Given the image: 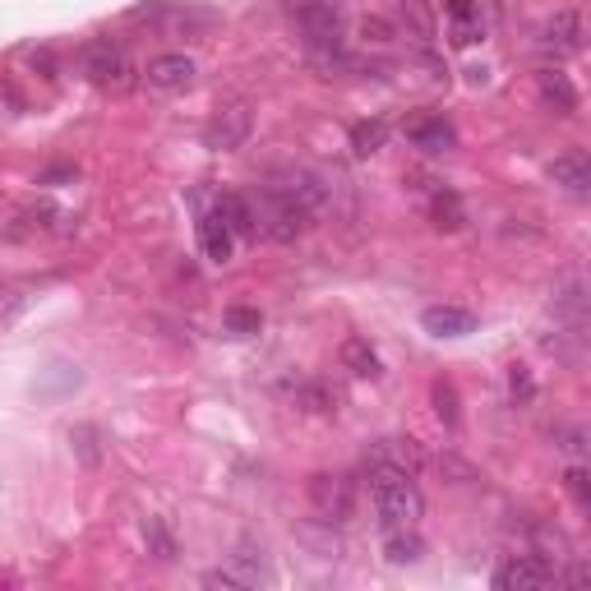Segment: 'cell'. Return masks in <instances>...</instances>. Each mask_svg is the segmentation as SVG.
Wrapping results in <instances>:
<instances>
[{
    "mask_svg": "<svg viewBox=\"0 0 591 591\" xmlns=\"http://www.w3.org/2000/svg\"><path fill=\"white\" fill-rule=\"evenodd\" d=\"M370 504L379 513V527L384 531L416 527L425 513V495H421L416 471L398 467V462H370Z\"/></svg>",
    "mask_w": 591,
    "mask_h": 591,
    "instance_id": "1",
    "label": "cell"
},
{
    "mask_svg": "<svg viewBox=\"0 0 591 591\" xmlns=\"http://www.w3.org/2000/svg\"><path fill=\"white\" fill-rule=\"evenodd\" d=\"M125 19H130V24H157L167 37H181V42H194V37H204L208 28H218V10L185 5V0H148V5H134Z\"/></svg>",
    "mask_w": 591,
    "mask_h": 591,
    "instance_id": "2",
    "label": "cell"
},
{
    "mask_svg": "<svg viewBox=\"0 0 591 591\" xmlns=\"http://www.w3.org/2000/svg\"><path fill=\"white\" fill-rule=\"evenodd\" d=\"M296 24H301L305 51L319 65H342V10L333 0H301L296 5Z\"/></svg>",
    "mask_w": 591,
    "mask_h": 591,
    "instance_id": "3",
    "label": "cell"
},
{
    "mask_svg": "<svg viewBox=\"0 0 591 591\" xmlns=\"http://www.w3.org/2000/svg\"><path fill=\"white\" fill-rule=\"evenodd\" d=\"M79 70H84V79L93 88H107V93H121L125 84H130V56H125L111 37H97V42H84L79 47Z\"/></svg>",
    "mask_w": 591,
    "mask_h": 591,
    "instance_id": "4",
    "label": "cell"
},
{
    "mask_svg": "<svg viewBox=\"0 0 591 591\" xmlns=\"http://www.w3.org/2000/svg\"><path fill=\"white\" fill-rule=\"evenodd\" d=\"M254 218L264 222V231H268V236H273L278 245H291L305 227H310L314 213H310V208L296 204V199H291L287 190H278V185L268 181V185H264V194H259V213H254Z\"/></svg>",
    "mask_w": 591,
    "mask_h": 591,
    "instance_id": "5",
    "label": "cell"
},
{
    "mask_svg": "<svg viewBox=\"0 0 591 591\" xmlns=\"http://www.w3.org/2000/svg\"><path fill=\"white\" fill-rule=\"evenodd\" d=\"M268 582H273L268 559L254 545H241L236 555H227V568L204 573V587H222V591H254V587H268Z\"/></svg>",
    "mask_w": 591,
    "mask_h": 591,
    "instance_id": "6",
    "label": "cell"
},
{
    "mask_svg": "<svg viewBox=\"0 0 591 591\" xmlns=\"http://www.w3.org/2000/svg\"><path fill=\"white\" fill-rule=\"evenodd\" d=\"M495 582L499 591H536V587H550L555 582V564L545 555H513L495 568Z\"/></svg>",
    "mask_w": 591,
    "mask_h": 591,
    "instance_id": "7",
    "label": "cell"
},
{
    "mask_svg": "<svg viewBox=\"0 0 591 591\" xmlns=\"http://www.w3.org/2000/svg\"><path fill=\"white\" fill-rule=\"evenodd\" d=\"M250 130H254L250 107H245V102H231V107H218V116H213L204 130V139L213 153H236V148L250 139Z\"/></svg>",
    "mask_w": 591,
    "mask_h": 591,
    "instance_id": "8",
    "label": "cell"
},
{
    "mask_svg": "<svg viewBox=\"0 0 591 591\" xmlns=\"http://www.w3.org/2000/svg\"><path fill=\"white\" fill-rule=\"evenodd\" d=\"M194 74H199L194 56H185V51H162V56L148 61L144 79H148V88H157V93H185V88L194 84Z\"/></svg>",
    "mask_w": 591,
    "mask_h": 591,
    "instance_id": "9",
    "label": "cell"
},
{
    "mask_svg": "<svg viewBox=\"0 0 591 591\" xmlns=\"http://www.w3.org/2000/svg\"><path fill=\"white\" fill-rule=\"evenodd\" d=\"M536 93H541L545 111H555L559 121H573V116H578V107H582L578 84H573L564 70H555V65L536 74Z\"/></svg>",
    "mask_w": 591,
    "mask_h": 591,
    "instance_id": "10",
    "label": "cell"
},
{
    "mask_svg": "<svg viewBox=\"0 0 591 591\" xmlns=\"http://www.w3.org/2000/svg\"><path fill=\"white\" fill-rule=\"evenodd\" d=\"M310 499L328 527L351 518V481L347 476H310Z\"/></svg>",
    "mask_w": 591,
    "mask_h": 591,
    "instance_id": "11",
    "label": "cell"
},
{
    "mask_svg": "<svg viewBox=\"0 0 591 591\" xmlns=\"http://www.w3.org/2000/svg\"><path fill=\"white\" fill-rule=\"evenodd\" d=\"M273 185H278V190H287L291 199H296L301 208H310V213H319V208L328 204V181L319 176V171H310V167L278 171V176H273Z\"/></svg>",
    "mask_w": 591,
    "mask_h": 591,
    "instance_id": "12",
    "label": "cell"
},
{
    "mask_svg": "<svg viewBox=\"0 0 591 591\" xmlns=\"http://www.w3.org/2000/svg\"><path fill=\"white\" fill-rule=\"evenodd\" d=\"M550 181H555L564 194H573V199H587V194H591V162H587V153H582V148L559 153L555 162H550Z\"/></svg>",
    "mask_w": 591,
    "mask_h": 591,
    "instance_id": "13",
    "label": "cell"
},
{
    "mask_svg": "<svg viewBox=\"0 0 591 591\" xmlns=\"http://www.w3.org/2000/svg\"><path fill=\"white\" fill-rule=\"evenodd\" d=\"M407 139H411V148H421V153H448V148H458V130H453V121H444V116H416V121L407 125Z\"/></svg>",
    "mask_w": 591,
    "mask_h": 591,
    "instance_id": "14",
    "label": "cell"
},
{
    "mask_svg": "<svg viewBox=\"0 0 591 591\" xmlns=\"http://www.w3.org/2000/svg\"><path fill=\"white\" fill-rule=\"evenodd\" d=\"M421 324L435 338H467V333H476V314L462 310V305H430L421 314Z\"/></svg>",
    "mask_w": 591,
    "mask_h": 591,
    "instance_id": "15",
    "label": "cell"
},
{
    "mask_svg": "<svg viewBox=\"0 0 591 591\" xmlns=\"http://www.w3.org/2000/svg\"><path fill=\"white\" fill-rule=\"evenodd\" d=\"M541 47L545 51H559V56L582 51V19H578V10H559L555 19H545V24H541Z\"/></svg>",
    "mask_w": 591,
    "mask_h": 591,
    "instance_id": "16",
    "label": "cell"
},
{
    "mask_svg": "<svg viewBox=\"0 0 591 591\" xmlns=\"http://www.w3.org/2000/svg\"><path fill=\"white\" fill-rule=\"evenodd\" d=\"M194 231H199V250H204L208 264H231V254H236V236H231V227L218 218V213H204Z\"/></svg>",
    "mask_w": 591,
    "mask_h": 591,
    "instance_id": "17",
    "label": "cell"
},
{
    "mask_svg": "<svg viewBox=\"0 0 591 591\" xmlns=\"http://www.w3.org/2000/svg\"><path fill=\"white\" fill-rule=\"evenodd\" d=\"M444 19L453 28V42L471 47L481 37V0H444Z\"/></svg>",
    "mask_w": 591,
    "mask_h": 591,
    "instance_id": "18",
    "label": "cell"
},
{
    "mask_svg": "<svg viewBox=\"0 0 591 591\" xmlns=\"http://www.w3.org/2000/svg\"><path fill=\"white\" fill-rule=\"evenodd\" d=\"M213 213L231 227V236H254V231H259V218H254V208H250L245 194H218Z\"/></svg>",
    "mask_w": 591,
    "mask_h": 591,
    "instance_id": "19",
    "label": "cell"
},
{
    "mask_svg": "<svg viewBox=\"0 0 591 591\" xmlns=\"http://www.w3.org/2000/svg\"><path fill=\"white\" fill-rule=\"evenodd\" d=\"M338 356H342V365H347L351 374H361V379H379V374H384V361H379V351L370 347V338H347Z\"/></svg>",
    "mask_w": 591,
    "mask_h": 591,
    "instance_id": "20",
    "label": "cell"
},
{
    "mask_svg": "<svg viewBox=\"0 0 591 591\" xmlns=\"http://www.w3.org/2000/svg\"><path fill=\"white\" fill-rule=\"evenodd\" d=\"M430 222H435L439 231H462L467 213H462L458 194H453V190H435V194H430Z\"/></svg>",
    "mask_w": 591,
    "mask_h": 591,
    "instance_id": "21",
    "label": "cell"
},
{
    "mask_svg": "<svg viewBox=\"0 0 591 591\" xmlns=\"http://www.w3.org/2000/svg\"><path fill=\"white\" fill-rule=\"evenodd\" d=\"M259 328H264V314L254 305H227L222 310V333H231V338H254Z\"/></svg>",
    "mask_w": 591,
    "mask_h": 591,
    "instance_id": "22",
    "label": "cell"
},
{
    "mask_svg": "<svg viewBox=\"0 0 591 591\" xmlns=\"http://www.w3.org/2000/svg\"><path fill=\"white\" fill-rule=\"evenodd\" d=\"M384 550L393 564H416L421 559V536H416V527H402V531H384Z\"/></svg>",
    "mask_w": 591,
    "mask_h": 591,
    "instance_id": "23",
    "label": "cell"
},
{
    "mask_svg": "<svg viewBox=\"0 0 591 591\" xmlns=\"http://www.w3.org/2000/svg\"><path fill=\"white\" fill-rule=\"evenodd\" d=\"M430 402H435V416L444 421V430H458V425H462L458 388L448 384V379H435V384H430Z\"/></svg>",
    "mask_w": 591,
    "mask_h": 591,
    "instance_id": "24",
    "label": "cell"
},
{
    "mask_svg": "<svg viewBox=\"0 0 591 591\" xmlns=\"http://www.w3.org/2000/svg\"><path fill=\"white\" fill-rule=\"evenodd\" d=\"M144 545L157 564H171V559H176V536H171V527L162 518H144Z\"/></svg>",
    "mask_w": 591,
    "mask_h": 591,
    "instance_id": "25",
    "label": "cell"
},
{
    "mask_svg": "<svg viewBox=\"0 0 591 591\" xmlns=\"http://www.w3.org/2000/svg\"><path fill=\"white\" fill-rule=\"evenodd\" d=\"M384 144H388V125H384V121H361V125H351V153H356V157L379 153Z\"/></svg>",
    "mask_w": 591,
    "mask_h": 591,
    "instance_id": "26",
    "label": "cell"
},
{
    "mask_svg": "<svg viewBox=\"0 0 591 591\" xmlns=\"http://www.w3.org/2000/svg\"><path fill=\"white\" fill-rule=\"evenodd\" d=\"M402 19L411 24V37H416L421 47H430V42H435V24H430V14H425L421 0H402Z\"/></svg>",
    "mask_w": 591,
    "mask_h": 591,
    "instance_id": "27",
    "label": "cell"
},
{
    "mask_svg": "<svg viewBox=\"0 0 591 591\" xmlns=\"http://www.w3.org/2000/svg\"><path fill=\"white\" fill-rule=\"evenodd\" d=\"M508 398H513V407H531V402H536V379H531L527 365H513V370H508Z\"/></svg>",
    "mask_w": 591,
    "mask_h": 591,
    "instance_id": "28",
    "label": "cell"
},
{
    "mask_svg": "<svg viewBox=\"0 0 591 591\" xmlns=\"http://www.w3.org/2000/svg\"><path fill=\"white\" fill-rule=\"evenodd\" d=\"M564 485H568V495H573V504L591 508V485H587V467H582V462H573V467L564 471Z\"/></svg>",
    "mask_w": 591,
    "mask_h": 591,
    "instance_id": "29",
    "label": "cell"
},
{
    "mask_svg": "<svg viewBox=\"0 0 591 591\" xmlns=\"http://www.w3.org/2000/svg\"><path fill=\"white\" fill-rule=\"evenodd\" d=\"M361 33H365V42H379V47H384V42H393V24H388V19H379V14H365Z\"/></svg>",
    "mask_w": 591,
    "mask_h": 591,
    "instance_id": "30",
    "label": "cell"
},
{
    "mask_svg": "<svg viewBox=\"0 0 591 591\" xmlns=\"http://www.w3.org/2000/svg\"><path fill=\"white\" fill-rule=\"evenodd\" d=\"M28 65H33V70H42V79H56V56H51V51H33V56H28Z\"/></svg>",
    "mask_w": 591,
    "mask_h": 591,
    "instance_id": "31",
    "label": "cell"
}]
</instances>
